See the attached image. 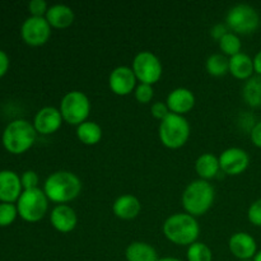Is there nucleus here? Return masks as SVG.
I'll list each match as a JSON object with an SVG mask.
<instances>
[{"mask_svg": "<svg viewBox=\"0 0 261 261\" xmlns=\"http://www.w3.org/2000/svg\"><path fill=\"white\" fill-rule=\"evenodd\" d=\"M43 191L50 201L58 205L65 204L78 198L82 191V181L70 171H56L46 178Z\"/></svg>", "mask_w": 261, "mask_h": 261, "instance_id": "1", "label": "nucleus"}, {"mask_svg": "<svg viewBox=\"0 0 261 261\" xmlns=\"http://www.w3.org/2000/svg\"><path fill=\"white\" fill-rule=\"evenodd\" d=\"M162 231L166 239L172 244L190 246L198 240L200 227L195 217L188 213H175L166 219Z\"/></svg>", "mask_w": 261, "mask_h": 261, "instance_id": "2", "label": "nucleus"}, {"mask_svg": "<svg viewBox=\"0 0 261 261\" xmlns=\"http://www.w3.org/2000/svg\"><path fill=\"white\" fill-rule=\"evenodd\" d=\"M216 198L213 185L205 180H195L189 184L182 194V206L185 213L193 217L204 216L212 208Z\"/></svg>", "mask_w": 261, "mask_h": 261, "instance_id": "3", "label": "nucleus"}, {"mask_svg": "<svg viewBox=\"0 0 261 261\" xmlns=\"http://www.w3.org/2000/svg\"><path fill=\"white\" fill-rule=\"evenodd\" d=\"M36 132L33 124L27 120H14L9 122L3 133V144L14 154H20L30 149L36 140Z\"/></svg>", "mask_w": 261, "mask_h": 261, "instance_id": "4", "label": "nucleus"}, {"mask_svg": "<svg viewBox=\"0 0 261 261\" xmlns=\"http://www.w3.org/2000/svg\"><path fill=\"white\" fill-rule=\"evenodd\" d=\"M160 140L166 148L178 149L188 143L190 138V124L185 116L171 112L158 127Z\"/></svg>", "mask_w": 261, "mask_h": 261, "instance_id": "5", "label": "nucleus"}, {"mask_svg": "<svg viewBox=\"0 0 261 261\" xmlns=\"http://www.w3.org/2000/svg\"><path fill=\"white\" fill-rule=\"evenodd\" d=\"M59 110L64 121L69 125L79 126L88 119L91 112V101L83 92L71 91L63 97Z\"/></svg>", "mask_w": 261, "mask_h": 261, "instance_id": "6", "label": "nucleus"}, {"mask_svg": "<svg viewBox=\"0 0 261 261\" xmlns=\"http://www.w3.org/2000/svg\"><path fill=\"white\" fill-rule=\"evenodd\" d=\"M18 214L27 222H38L45 217L48 209V199L41 189L24 190L17 200Z\"/></svg>", "mask_w": 261, "mask_h": 261, "instance_id": "7", "label": "nucleus"}, {"mask_svg": "<svg viewBox=\"0 0 261 261\" xmlns=\"http://www.w3.org/2000/svg\"><path fill=\"white\" fill-rule=\"evenodd\" d=\"M226 24L236 35H250L259 28V13L249 4H237L227 13Z\"/></svg>", "mask_w": 261, "mask_h": 261, "instance_id": "8", "label": "nucleus"}, {"mask_svg": "<svg viewBox=\"0 0 261 261\" xmlns=\"http://www.w3.org/2000/svg\"><path fill=\"white\" fill-rule=\"evenodd\" d=\"M132 69L140 83L150 84V86L157 83L163 73L162 63L158 56L150 51L138 53L133 60Z\"/></svg>", "mask_w": 261, "mask_h": 261, "instance_id": "9", "label": "nucleus"}, {"mask_svg": "<svg viewBox=\"0 0 261 261\" xmlns=\"http://www.w3.org/2000/svg\"><path fill=\"white\" fill-rule=\"evenodd\" d=\"M20 36L27 45L42 46L51 36V25L45 17H32L23 22Z\"/></svg>", "mask_w": 261, "mask_h": 261, "instance_id": "10", "label": "nucleus"}, {"mask_svg": "<svg viewBox=\"0 0 261 261\" xmlns=\"http://www.w3.org/2000/svg\"><path fill=\"white\" fill-rule=\"evenodd\" d=\"M218 160L221 170L229 176L241 175L247 170L250 165V157L246 150L237 147L223 150Z\"/></svg>", "mask_w": 261, "mask_h": 261, "instance_id": "11", "label": "nucleus"}, {"mask_svg": "<svg viewBox=\"0 0 261 261\" xmlns=\"http://www.w3.org/2000/svg\"><path fill=\"white\" fill-rule=\"evenodd\" d=\"M137 76L130 66L120 65L111 71L109 76L110 89L117 96H127L137 88Z\"/></svg>", "mask_w": 261, "mask_h": 261, "instance_id": "12", "label": "nucleus"}, {"mask_svg": "<svg viewBox=\"0 0 261 261\" xmlns=\"http://www.w3.org/2000/svg\"><path fill=\"white\" fill-rule=\"evenodd\" d=\"M63 121L60 110L53 106H46L36 114L33 126H35L36 132L40 134L50 135L60 129Z\"/></svg>", "mask_w": 261, "mask_h": 261, "instance_id": "13", "label": "nucleus"}, {"mask_svg": "<svg viewBox=\"0 0 261 261\" xmlns=\"http://www.w3.org/2000/svg\"><path fill=\"white\" fill-rule=\"evenodd\" d=\"M228 247L231 254L239 260H251L257 254V245L254 237L246 232H236L229 237Z\"/></svg>", "mask_w": 261, "mask_h": 261, "instance_id": "14", "label": "nucleus"}, {"mask_svg": "<svg viewBox=\"0 0 261 261\" xmlns=\"http://www.w3.org/2000/svg\"><path fill=\"white\" fill-rule=\"evenodd\" d=\"M166 103H167L168 109L172 114L184 116L195 106V94L189 88L178 87V88H175L168 93Z\"/></svg>", "mask_w": 261, "mask_h": 261, "instance_id": "15", "label": "nucleus"}, {"mask_svg": "<svg viewBox=\"0 0 261 261\" xmlns=\"http://www.w3.org/2000/svg\"><path fill=\"white\" fill-rule=\"evenodd\" d=\"M50 222L58 232L69 233L74 231L78 224V216L71 206L66 204H59L51 211Z\"/></svg>", "mask_w": 261, "mask_h": 261, "instance_id": "16", "label": "nucleus"}, {"mask_svg": "<svg viewBox=\"0 0 261 261\" xmlns=\"http://www.w3.org/2000/svg\"><path fill=\"white\" fill-rule=\"evenodd\" d=\"M20 177L9 170L0 171V200L3 203H13L18 200L22 191Z\"/></svg>", "mask_w": 261, "mask_h": 261, "instance_id": "17", "label": "nucleus"}, {"mask_svg": "<svg viewBox=\"0 0 261 261\" xmlns=\"http://www.w3.org/2000/svg\"><path fill=\"white\" fill-rule=\"evenodd\" d=\"M142 211V203L137 196L132 194H125L119 196L112 204V212L117 218L122 221H132L137 218Z\"/></svg>", "mask_w": 261, "mask_h": 261, "instance_id": "18", "label": "nucleus"}, {"mask_svg": "<svg viewBox=\"0 0 261 261\" xmlns=\"http://www.w3.org/2000/svg\"><path fill=\"white\" fill-rule=\"evenodd\" d=\"M45 18L51 27L64 30V28H68L73 24L75 14H74L73 9L68 5L55 4L48 8Z\"/></svg>", "mask_w": 261, "mask_h": 261, "instance_id": "19", "label": "nucleus"}, {"mask_svg": "<svg viewBox=\"0 0 261 261\" xmlns=\"http://www.w3.org/2000/svg\"><path fill=\"white\" fill-rule=\"evenodd\" d=\"M254 71V60L247 54L240 53L229 58V73L234 78L249 81Z\"/></svg>", "mask_w": 261, "mask_h": 261, "instance_id": "20", "label": "nucleus"}, {"mask_svg": "<svg viewBox=\"0 0 261 261\" xmlns=\"http://www.w3.org/2000/svg\"><path fill=\"white\" fill-rule=\"evenodd\" d=\"M219 170V160L213 153H203L195 161V171L200 180H212L218 175Z\"/></svg>", "mask_w": 261, "mask_h": 261, "instance_id": "21", "label": "nucleus"}, {"mask_svg": "<svg viewBox=\"0 0 261 261\" xmlns=\"http://www.w3.org/2000/svg\"><path fill=\"white\" fill-rule=\"evenodd\" d=\"M127 261H158V254L152 245L143 241H134L125 250Z\"/></svg>", "mask_w": 261, "mask_h": 261, "instance_id": "22", "label": "nucleus"}, {"mask_svg": "<svg viewBox=\"0 0 261 261\" xmlns=\"http://www.w3.org/2000/svg\"><path fill=\"white\" fill-rule=\"evenodd\" d=\"M76 137L83 144L96 145L102 139V129L97 122L88 121L76 126Z\"/></svg>", "mask_w": 261, "mask_h": 261, "instance_id": "23", "label": "nucleus"}, {"mask_svg": "<svg viewBox=\"0 0 261 261\" xmlns=\"http://www.w3.org/2000/svg\"><path fill=\"white\" fill-rule=\"evenodd\" d=\"M205 68L212 76H223L229 73V59L223 54H212L206 59Z\"/></svg>", "mask_w": 261, "mask_h": 261, "instance_id": "24", "label": "nucleus"}, {"mask_svg": "<svg viewBox=\"0 0 261 261\" xmlns=\"http://www.w3.org/2000/svg\"><path fill=\"white\" fill-rule=\"evenodd\" d=\"M242 96L251 107H261V78H250L245 83Z\"/></svg>", "mask_w": 261, "mask_h": 261, "instance_id": "25", "label": "nucleus"}, {"mask_svg": "<svg viewBox=\"0 0 261 261\" xmlns=\"http://www.w3.org/2000/svg\"><path fill=\"white\" fill-rule=\"evenodd\" d=\"M218 43L222 54L226 56H229V58L241 53L242 43L239 35H236V33L228 32L218 41Z\"/></svg>", "mask_w": 261, "mask_h": 261, "instance_id": "26", "label": "nucleus"}, {"mask_svg": "<svg viewBox=\"0 0 261 261\" xmlns=\"http://www.w3.org/2000/svg\"><path fill=\"white\" fill-rule=\"evenodd\" d=\"M188 261H213V252L204 242H194L188 247Z\"/></svg>", "mask_w": 261, "mask_h": 261, "instance_id": "27", "label": "nucleus"}, {"mask_svg": "<svg viewBox=\"0 0 261 261\" xmlns=\"http://www.w3.org/2000/svg\"><path fill=\"white\" fill-rule=\"evenodd\" d=\"M18 216V209L12 203L0 204V227L9 226Z\"/></svg>", "mask_w": 261, "mask_h": 261, "instance_id": "28", "label": "nucleus"}, {"mask_svg": "<svg viewBox=\"0 0 261 261\" xmlns=\"http://www.w3.org/2000/svg\"><path fill=\"white\" fill-rule=\"evenodd\" d=\"M135 99H137L139 103H149L152 101L153 96H154V89H153V86L145 83H139L137 86L134 91Z\"/></svg>", "mask_w": 261, "mask_h": 261, "instance_id": "29", "label": "nucleus"}, {"mask_svg": "<svg viewBox=\"0 0 261 261\" xmlns=\"http://www.w3.org/2000/svg\"><path fill=\"white\" fill-rule=\"evenodd\" d=\"M38 175L35 171H25L23 175L20 176V182H22V188L24 190H32V189L38 188Z\"/></svg>", "mask_w": 261, "mask_h": 261, "instance_id": "30", "label": "nucleus"}, {"mask_svg": "<svg viewBox=\"0 0 261 261\" xmlns=\"http://www.w3.org/2000/svg\"><path fill=\"white\" fill-rule=\"evenodd\" d=\"M247 218L254 226L261 227V199L254 201L247 212Z\"/></svg>", "mask_w": 261, "mask_h": 261, "instance_id": "31", "label": "nucleus"}, {"mask_svg": "<svg viewBox=\"0 0 261 261\" xmlns=\"http://www.w3.org/2000/svg\"><path fill=\"white\" fill-rule=\"evenodd\" d=\"M28 9H30L32 17H45L48 7L45 0H32L28 4Z\"/></svg>", "mask_w": 261, "mask_h": 261, "instance_id": "32", "label": "nucleus"}, {"mask_svg": "<svg viewBox=\"0 0 261 261\" xmlns=\"http://www.w3.org/2000/svg\"><path fill=\"white\" fill-rule=\"evenodd\" d=\"M150 112H152V116L154 119L160 120V121L165 120L171 114L166 102H155V103H153L152 107H150Z\"/></svg>", "mask_w": 261, "mask_h": 261, "instance_id": "33", "label": "nucleus"}, {"mask_svg": "<svg viewBox=\"0 0 261 261\" xmlns=\"http://www.w3.org/2000/svg\"><path fill=\"white\" fill-rule=\"evenodd\" d=\"M229 32V28L227 24H223V23H218V24L213 25L211 30V35L212 37L216 38L217 41L221 40L222 37H223L224 35H227V33Z\"/></svg>", "mask_w": 261, "mask_h": 261, "instance_id": "34", "label": "nucleus"}, {"mask_svg": "<svg viewBox=\"0 0 261 261\" xmlns=\"http://www.w3.org/2000/svg\"><path fill=\"white\" fill-rule=\"evenodd\" d=\"M250 137H251L252 143L254 145H256L257 148H261V121L256 122V124L252 126L251 133H250Z\"/></svg>", "mask_w": 261, "mask_h": 261, "instance_id": "35", "label": "nucleus"}, {"mask_svg": "<svg viewBox=\"0 0 261 261\" xmlns=\"http://www.w3.org/2000/svg\"><path fill=\"white\" fill-rule=\"evenodd\" d=\"M9 68V58L3 50H0V76L4 75Z\"/></svg>", "mask_w": 261, "mask_h": 261, "instance_id": "36", "label": "nucleus"}, {"mask_svg": "<svg viewBox=\"0 0 261 261\" xmlns=\"http://www.w3.org/2000/svg\"><path fill=\"white\" fill-rule=\"evenodd\" d=\"M254 60V70L256 71L259 75H261V51L255 55V58L252 59Z\"/></svg>", "mask_w": 261, "mask_h": 261, "instance_id": "37", "label": "nucleus"}, {"mask_svg": "<svg viewBox=\"0 0 261 261\" xmlns=\"http://www.w3.org/2000/svg\"><path fill=\"white\" fill-rule=\"evenodd\" d=\"M158 261H182V260L177 259V257H162V259H160Z\"/></svg>", "mask_w": 261, "mask_h": 261, "instance_id": "38", "label": "nucleus"}, {"mask_svg": "<svg viewBox=\"0 0 261 261\" xmlns=\"http://www.w3.org/2000/svg\"><path fill=\"white\" fill-rule=\"evenodd\" d=\"M254 261H261V250L259 252H257L256 255H255V257H254Z\"/></svg>", "mask_w": 261, "mask_h": 261, "instance_id": "39", "label": "nucleus"}, {"mask_svg": "<svg viewBox=\"0 0 261 261\" xmlns=\"http://www.w3.org/2000/svg\"><path fill=\"white\" fill-rule=\"evenodd\" d=\"M240 261H254V260L251 259V260H240Z\"/></svg>", "mask_w": 261, "mask_h": 261, "instance_id": "40", "label": "nucleus"}]
</instances>
